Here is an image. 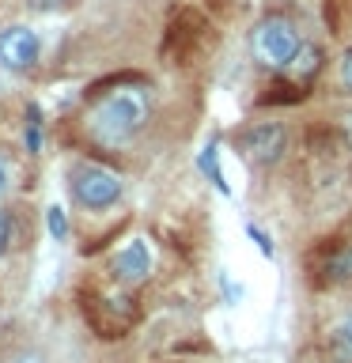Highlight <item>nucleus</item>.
I'll return each mask as SVG.
<instances>
[{
  "mask_svg": "<svg viewBox=\"0 0 352 363\" xmlns=\"http://www.w3.org/2000/svg\"><path fill=\"white\" fill-rule=\"evenodd\" d=\"M152 118V99H148V84L144 79H129L118 91H106V95L95 99V110H91V136L99 144L121 147L129 144L136 133Z\"/></svg>",
  "mask_w": 352,
  "mask_h": 363,
  "instance_id": "obj_1",
  "label": "nucleus"
},
{
  "mask_svg": "<svg viewBox=\"0 0 352 363\" xmlns=\"http://www.w3.org/2000/svg\"><path fill=\"white\" fill-rule=\"evenodd\" d=\"M212 42V23L204 19V8H175L170 23L159 42V57L170 65H193L209 50Z\"/></svg>",
  "mask_w": 352,
  "mask_h": 363,
  "instance_id": "obj_2",
  "label": "nucleus"
},
{
  "mask_svg": "<svg viewBox=\"0 0 352 363\" xmlns=\"http://www.w3.org/2000/svg\"><path fill=\"white\" fill-rule=\"evenodd\" d=\"M68 193H72V201L79 204V208L87 212H106L114 208V204L121 201V178L114 174L110 167L102 163H76L72 170H68Z\"/></svg>",
  "mask_w": 352,
  "mask_h": 363,
  "instance_id": "obj_3",
  "label": "nucleus"
},
{
  "mask_svg": "<svg viewBox=\"0 0 352 363\" xmlns=\"http://www.w3.org/2000/svg\"><path fill=\"white\" fill-rule=\"evenodd\" d=\"M250 50L265 68H292L295 53L303 50L299 27L288 16H265L254 27V38H250Z\"/></svg>",
  "mask_w": 352,
  "mask_h": 363,
  "instance_id": "obj_4",
  "label": "nucleus"
},
{
  "mask_svg": "<svg viewBox=\"0 0 352 363\" xmlns=\"http://www.w3.org/2000/svg\"><path fill=\"white\" fill-rule=\"evenodd\" d=\"M238 152L258 167H273L284 152H288V129H284L280 121L246 125V129L238 133Z\"/></svg>",
  "mask_w": 352,
  "mask_h": 363,
  "instance_id": "obj_5",
  "label": "nucleus"
},
{
  "mask_svg": "<svg viewBox=\"0 0 352 363\" xmlns=\"http://www.w3.org/2000/svg\"><path fill=\"white\" fill-rule=\"evenodd\" d=\"M42 57V38L31 27H8L0 30V65L11 72H31Z\"/></svg>",
  "mask_w": 352,
  "mask_h": 363,
  "instance_id": "obj_6",
  "label": "nucleus"
},
{
  "mask_svg": "<svg viewBox=\"0 0 352 363\" xmlns=\"http://www.w3.org/2000/svg\"><path fill=\"white\" fill-rule=\"evenodd\" d=\"M110 272H114V280H118V284H125V288L144 284L148 272H152V250H148L144 238H129V242L114 254Z\"/></svg>",
  "mask_w": 352,
  "mask_h": 363,
  "instance_id": "obj_7",
  "label": "nucleus"
},
{
  "mask_svg": "<svg viewBox=\"0 0 352 363\" xmlns=\"http://www.w3.org/2000/svg\"><path fill=\"white\" fill-rule=\"evenodd\" d=\"M311 280L318 288H329V284H352V242H334L326 246L318 261L311 257Z\"/></svg>",
  "mask_w": 352,
  "mask_h": 363,
  "instance_id": "obj_8",
  "label": "nucleus"
},
{
  "mask_svg": "<svg viewBox=\"0 0 352 363\" xmlns=\"http://www.w3.org/2000/svg\"><path fill=\"white\" fill-rule=\"evenodd\" d=\"M318 68H322V50H318V45H303V50L295 53V61H292V72L299 76V79L314 76Z\"/></svg>",
  "mask_w": 352,
  "mask_h": 363,
  "instance_id": "obj_9",
  "label": "nucleus"
},
{
  "mask_svg": "<svg viewBox=\"0 0 352 363\" xmlns=\"http://www.w3.org/2000/svg\"><path fill=\"white\" fill-rule=\"evenodd\" d=\"M326 27L334 30V34H341L345 30V23L352 19V0H326Z\"/></svg>",
  "mask_w": 352,
  "mask_h": 363,
  "instance_id": "obj_10",
  "label": "nucleus"
},
{
  "mask_svg": "<svg viewBox=\"0 0 352 363\" xmlns=\"http://www.w3.org/2000/svg\"><path fill=\"white\" fill-rule=\"evenodd\" d=\"M201 170H204V174L212 178V186L220 189L224 197H227V193H231V189H227V182H224V174H220V170H216V144H209V147H204V152H201Z\"/></svg>",
  "mask_w": 352,
  "mask_h": 363,
  "instance_id": "obj_11",
  "label": "nucleus"
},
{
  "mask_svg": "<svg viewBox=\"0 0 352 363\" xmlns=\"http://www.w3.org/2000/svg\"><path fill=\"white\" fill-rule=\"evenodd\" d=\"M307 91H299L295 84H273L269 95H261V106H269V102H299Z\"/></svg>",
  "mask_w": 352,
  "mask_h": 363,
  "instance_id": "obj_12",
  "label": "nucleus"
},
{
  "mask_svg": "<svg viewBox=\"0 0 352 363\" xmlns=\"http://www.w3.org/2000/svg\"><path fill=\"white\" fill-rule=\"evenodd\" d=\"M27 147L38 152L42 147V121H38V106H27Z\"/></svg>",
  "mask_w": 352,
  "mask_h": 363,
  "instance_id": "obj_13",
  "label": "nucleus"
},
{
  "mask_svg": "<svg viewBox=\"0 0 352 363\" xmlns=\"http://www.w3.org/2000/svg\"><path fill=\"white\" fill-rule=\"evenodd\" d=\"M197 8H204V11H209V16H216V19H227V16H235L238 0H197Z\"/></svg>",
  "mask_w": 352,
  "mask_h": 363,
  "instance_id": "obj_14",
  "label": "nucleus"
},
{
  "mask_svg": "<svg viewBox=\"0 0 352 363\" xmlns=\"http://www.w3.org/2000/svg\"><path fill=\"white\" fill-rule=\"evenodd\" d=\"M11 235H16V220H11L8 208H0V257L11 250Z\"/></svg>",
  "mask_w": 352,
  "mask_h": 363,
  "instance_id": "obj_15",
  "label": "nucleus"
},
{
  "mask_svg": "<svg viewBox=\"0 0 352 363\" xmlns=\"http://www.w3.org/2000/svg\"><path fill=\"white\" fill-rule=\"evenodd\" d=\"M76 0H27V8L31 11H38V16H50V11H65V8H72Z\"/></svg>",
  "mask_w": 352,
  "mask_h": 363,
  "instance_id": "obj_16",
  "label": "nucleus"
},
{
  "mask_svg": "<svg viewBox=\"0 0 352 363\" xmlns=\"http://www.w3.org/2000/svg\"><path fill=\"white\" fill-rule=\"evenodd\" d=\"M45 220H50V235H53V238H65V235H68V220H65V208H57V204H53V208L45 212Z\"/></svg>",
  "mask_w": 352,
  "mask_h": 363,
  "instance_id": "obj_17",
  "label": "nucleus"
},
{
  "mask_svg": "<svg viewBox=\"0 0 352 363\" xmlns=\"http://www.w3.org/2000/svg\"><path fill=\"white\" fill-rule=\"evenodd\" d=\"M334 340H337V345L345 348V352H352V314H348L345 322H341V325L334 329Z\"/></svg>",
  "mask_w": 352,
  "mask_h": 363,
  "instance_id": "obj_18",
  "label": "nucleus"
},
{
  "mask_svg": "<svg viewBox=\"0 0 352 363\" xmlns=\"http://www.w3.org/2000/svg\"><path fill=\"white\" fill-rule=\"evenodd\" d=\"M246 231H250V238H254V242L261 246V254H265V257H273V242H269V235L261 231V227H254V223H250Z\"/></svg>",
  "mask_w": 352,
  "mask_h": 363,
  "instance_id": "obj_19",
  "label": "nucleus"
},
{
  "mask_svg": "<svg viewBox=\"0 0 352 363\" xmlns=\"http://www.w3.org/2000/svg\"><path fill=\"white\" fill-rule=\"evenodd\" d=\"M341 84L352 91V50H345V57H341Z\"/></svg>",
  "mask_w": 352,
  "mask_h": 363,
  "instance_id": "obj_20",
  "label": "nucleus"
},
{
  "mask_svg": "<svg viewBox=\"0 0 352 363\" xmlns=\"http://www.w3.org/2000/svg\"><path fill=\"white\" fill-rule=\"evenodd\" d=\"M8 189H11V163H8V159H0V197H4Z\"/></svg>",
  "mask_w": 352,
  "mask_h": 363,
  "instance_id": "obj_21",
  "label": "nucleus"
},
{
  "mask_svg": "<svg viewBox=\"0 0 352 363\" xmlns=\"http://www.w3.org/2000/svg\"><path fill=\"white\" fill-rule=\"evenodd\" d=\"M11 363H45V356H38V352H27V356L11 359Z\"/></svg>",
  "mask_w": 352,
  "mask_h": 363,
  "instance_id": "obj_22",
  "label": "nucleus"
},
{
  "mask_svg": "<svg viewBox=\"0 0 352 363\" xmlns=\"http://www.w3.org/2000/svg\"><path fill=\"white\" fill-rule=\"evenodd\" d=\"M341 125H345V133H348V140H352V110L345 113V118H341Z\"/></svg>",
  "mask_w": 352,
  "mask_h": 363,
  "instance_id": "obj_23",
  "label": "nucleus"
}]
</instances>
